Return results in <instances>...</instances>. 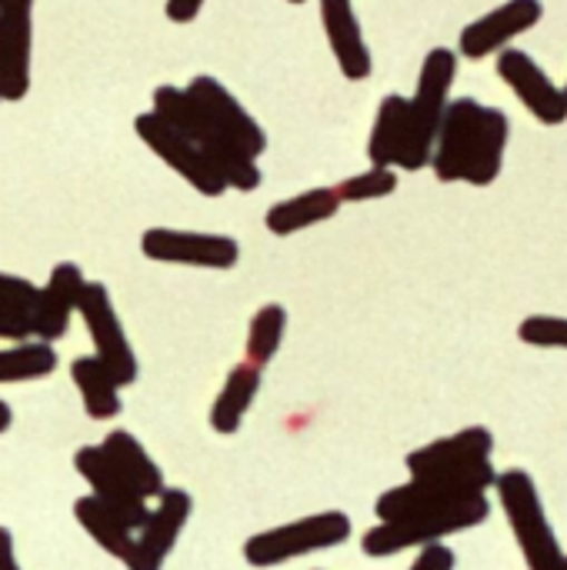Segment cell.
Wrapping results in <instances>:
<instances>
[{"mask_svg":"<svg viewBox=\"0 0 567 570\" xmlns=\"http://www.w3.org/2000/svg\"><path fill=\"white\" fill-rule=\"evenodd\" d=\"M57 371V351L47 341L23 337L0 347V384H27L43 381Z\"/></svg>","mask_w":567,"mask_h":570,"instance_id":"25","label":"cell"},{"mask_svg":"<svg viewBox=\"0 0 567 570\" xmlns=\"http://www.w3.org/2000/svg\"><path fill=\"white\" fill-rule=\"evenodd\" d=\"M495 451V434L488 428H465L451 438L431 441L418 451L408 454L404 468L411 478H428V474H448L471 468L478 461H491Z\"/></svg>","mask_w":567,"mask_h":570,"instance_id":"18","label":"cell"},{"mask_svg":"<svg viewBox=\"0 0 567 570\" xmlns=\"http://www.w3.org/2000/svg\"><path fill=\"white\" fill-rule=\"evenodd\" d=\"M518 337L531 347L567 351V317L555 314H531L518 324Z\"/></svg>","mask_w":567,"mask_h":570,"instance_id":"28","label":"cell"},{"mask_svg":"<svg viewBox=\"0 0 567 570\" xmlns=\"http://www.w3.org/2000/svg\"><path fill=\"white\" fill-rule=\"evenodd\" d=\"M341 204H364V200H381L398 190V174L394 167H368L364 174H354L341 180L338 187Z\"/></svg>","mask_w":567,"mask_h":570,"instance_id":"27","label":"cell"},{"mask_svg":"<svg viewBox=\"0 0 567 570\" xmlns=\"http://www.w3.org/2000/svg\"><path fill=\"white\" fill-rule=\"evenodd\" d=\"M561 90H565V97H567V83H565V87H561Z\"/></svg>","mask_w":567,"mask_h":570,"instance_id":"37","label":"cell"},{"mask_svg":"<svg viewBox=\"0 0 567 570\" xmlns=\"http://www.w3.org/2000/svg\"><path fill=\"white\" fill-rule=\"evenodd\" d=\"M157 117H164L170 127H177L184 137H190L204 154L207 160L217 167V174L224 177L227 190H241V194H251L261 187V167L254 157H247L244 150L231 147L211 124L207 117L201 114V107L190 100V94L184 87H174V83H164L154 90V107H150Z\"/></svg>","mask_w":567,"mask_h":570,"instance_id":"3","label":"cell"},{"mask_svg":"<svg viewBox=\"0 0 567 570\" xmlns=\"http://www.w3.org/2000/svg\"><path fill=\"white\" fill-rule=\"evenodd\" d=\"M140 250L147 261H157V264L204 267V271H231L241 261V244L234 237L204 234V230H177V227L144 230Z\"/></svg>","mask_w":567,"mask_h":570,"instance_id":"9","label":"cell"},{"mask_svg":"<svg viewBox=\"0 0 567 570\" xmlns=\"http://www.w3.org/2000/svg\"><path fill=\"white\" fill-rule=\"evenodd\" d=\"M284 334H287V311L281 304H264L251 317L247 344H244V361L264 371L277 357V351L284 344Z\"/></svg>","mask_w":567,"mask_h":570,"instance_id":"26","label":"cell"},{"mask_svg":"<svg viewBox=\"0 0 567 570\" xmlns=\"http://www.w3.org/2000/svg\"><path fill=\"white\" fill-rule=\"evenodd\" d=\"M338 210H341V197L334 187H311V190H301V194L274 204L264 214V227L274 237H291V234H301V230H311V227L331 220Z\"/></svg>","mask_w":567,"mask_h":570,"instance_id":"19","label":"cell"},{"mask_svg":"<svg viewBox=\"0 0 567 570\" xmlns=\"http://www.w3.org/2000/svg\"><path fill=\"white\" fill-rule=\"evenodd\" d=\"M74 518H77V524L84 528V534L104 551V554H110V558H117V561H127L130 558V548H134V531L120 521V518H114L97 498H77L74 501Z\"/></svg>","mask_w":567,"mask_h":570,"instance_id":"24","label":"cell"},{"mask_svg":"<svg viewBox=\"0 0 567 570\" xmlns=\"http://www.w3.org/2000/svg\"><path fill=\"white\" fill-rule=\"evenodd\" d=\"M545 17V3L541 0H505L501 7L481 13L478 20H471L461 37H458V53L465 60H485L501 53L505 47H511V40H518L521 33L535 30Z\"/></svg>","mask_w":567,"mask_h":570,"instance_id":"13","label":"cell"},{"mask_svg":"<svg viewBox=\"0 0 567 570\" xmlns=\"http://www.w3.org/2000/svg\"><path fill=\"white\" fill-rule=\"evenodd\" d=\"M454 80H458V50L451 47L428 50L421 73H418L414 97H408V130H404V147L398 157L401 170H421L431 164L434 137L451 104Z\"/></svg>","mask_w":567,"mask_h":570,"instance_id":"2","label":"cell"},{"mask_svg":"<svg viewBox=\"0 0 567 570\" xmlns=\"http://www.w3.org/2000/svg\"><path fill=\"white\" fill-rule=\"evenodd\" d=\"M491 518V498H475L468 504L448 508V511H421V514H408L398 521H378L364 538H361V551L374 561L404 554V551H421L428 544H441L451 534L471 531L478 524H485Z\"/></svg>","mask_w":567,"mask_h":570,"instance_id":"5","label":"cell"},{"mask_svg":"<svg viewBox=\"0 0 567 570\" xmlns=\"http://www.w3.org/2000/svg\"><path fill=\"white\" fill-rule=\"evenodd\" d=\"M33 297H37V284H30L27 277H17V274L0 271V304H7V307H17V311H27V314H30Z\"/></svg>","mask_w":567,"mask_h":570,"instance_id":"29","label":"cell"},{"mask_svg":"<svg viewBox=\"0 0 567 570\" xmlns=\"http://www.w3.org/2000/svg\"><path fill=\"white\" fill-rule=\"evenodd\" d=\"M70 381L77 387L80 404H84L90 421H114L124 411V404H120L124 387L114 381V374L94 354L70 361Z\"/></svg>","mask_w":567,"mask_h":570,"instance_id":"22","label":"cell"},{"mask_svg":"<svg viewBox=\"0 0 567 570\" xmlns=\"http://www.w3.org/2000/svg\"><path fill=\"white\" fill-rule=\"evenodd\" d=\"M321 27L331 43V53L348 80H368L374 70L371 47L364 40V27L358 20L354 0H317Z\"/></svg>","mask_w":567,"mask_h":570,"instance_id":"17","label":"cell"},{"mask_svg":"<svg viewBox=\"0 0 567 570\" xmlns=\"http://www.w3.org/2000/svg\"><path fill=\"white\" fill-rule=\"evenodd\" d=\"M87 277L74 261L57 264L47 281L37 287L33 307H30V337L57 344L60 337H67V327L77 314V301L84 291Z\"/></svg>","mask_w":567,"mask_h":570,"instance_id":"15","label":"cell"},{"mask_svg":"<svg viewBox=\"0 0 567 570\" xmlns=\"http://www.w3.org/2000/svg\"><path fill=\"white\" fill-rule=\"evenodd\" d=\"M257 394H261V367H254L247 361L234 364L227 381H224V387H221V394L211 404V414H207L211 431L224 434V438L237 434V428L244 424V417L254 407Z\"/></svg>","mask_w":567,"mask_h":570,"instance_id":"20","label":"cell"},{"mask_svg":"<svg viewBox=\"0 0 567 570\" xmlns=\"http://www.w3.org/2000/svg\"><path fill=\"white\" fill-rule=\"evenodd\" d=\"M495 491L515 531V541L528 561V570H567V554L561 551L558 534L545 514L535 478L521 468H511L495 478Z\"/></svg>","mask_w":567,"mask_h":570,"instance_id":"4","label":"cell"},{"mask_svg":"<svg viewBox=\"0 0 567 570\" xmlns=\"http://www.w3.org/2000/svg\"><path fill=\"white\" fill-rule=\"evenodd\" d=\"M77 314L94 341V357L114 374V381L120 387H130L137 384V374H140V364H137V354L127 341V331L120 324V314L110 301V291L100 284V281H87L84 291H80V301H77Z\"/></svg>","mask_w":567,"mask_h":570,"instance_id":"8","label":"cell"},{"mask_svg":"<svg viewBox=\"0 0 567 570\" xmlns=\"http://www.w3.org/2000/svg\"><path fill=\"white\" fill-rule=\"evenodd\" d=\"M23 337H30V314L0 304V341L10 344V341H23Z\"/></svg>","mask_w":567,"mask_h":570,"instance_id":"30","label":"cell"},{"mask_svg":"<svg viewBox=\"0 0 567 570\" xmlns=\"http://www.w3.org/2000/svg\"><path fill=\"white\" fill-rule=\"evenodd\" d=\"M204 3L207 0H167V20L170 23H194L197 17H201V10H204Z\"/></svg>","mask_w":567,"mask_h":570,"instance_id":"32","label":"cell"},{"mask_svg":"<svg viewBox=\"0 0 567 570\" xmlns=\"http://www.w3.org/2000/svg\"><path fill=\"white\" fill-rule=\"evenodd\" d=\"M404 130H408V97L388 94L378 104L374 127L368 137V160L371 167H398L401 147H404Z\"/></svg>","mask_w":567,"mask_h":570,"instance_id":"23","label":"cell"},{"mask_svg":"<svg viewBox=\"0 0 567 570\" xmlns=\"http://www.w3.org/2000/svg\"><path fill=\"white\" fill-rule=\"evenodd\" d=\"M194 501L180 488H164L157 498V508H150L147 521L134 531V548L130 558L124 561L127 570H160L170 551L177 548V538L184 534L190 521Z\"/></svg>","mask_w":567,"mask_h":570,"instance_id":"11","label":"cell"},{"mask_svg":"<svg viewBox=\"0 0 567 570\" xmlns=\"http://www.w3.org/2000/svg\"><path fill=\"white\" fill-rule=\"evenodd\" d=\"M30 57H33V0H0L3 100L17 104L30 94Z\"/></svg>","mask_w":567,"mask_h":570,"instance_id":"16","label":"cell"},{"mask_svg":"<svg viewBox=\"0 0 567 570\" xmlns=\"http://www.w3.org/2000/svg\"><path fill=\"white\" fill-rule=\"evenodd\" d=\"M287 3H307V0H287Z\"/></svg>","mask_w":567,"mask_h":570,"instance_id":"36","label":"cell"},{"mask_svg":"<svg viewBox=\"0 0 567 570\" xmlns=\"http://www.w3.org/2000/svg\"><path fill=\"white\" fill-rule=\"evenodd\" d=\"M508 140L511 120L501 107L481 104L475 97H458L444 110L428 167L441 184L488 187L501 177Z\"/></svg>","mask_w":567,"mask_h":570,"instance_id":"1","label":"cell"},{"mask_svg":"<svg viewBox=\"0 0 567 570\" xmlns=\"http://www.w3.org/2000/svg\"><path fill=\"white\" fill-rule=\"evenodd\" d=\"M495 57H498V77L528 107V114L545 127H561L567 120V97L548 77V70L528 50H518V47H505Z\"/></svg>","mask_w":567,"mask_h":570,"instance_id":"12","label":"cell"},{"mask_svg":"<svg viewBox=\"0 0 567 570\" xmlns=\"http://www.w3.org/2000/svg\"><path fill=\"white\" fill-rule=\"evenodd\" d=\"M134 134L144 140V147L157 160H164V167H170L180 180H187L201 197H224L227 194V184L217 174V167L207 160V154L190 137H184L177 127H170L164 117H157L154 110L134 117Z\"/></svg>","mask_w":567,"mask_h":570,"instance_id":"7","label":"cell"},{"mask_svg":"<svg viewBox=\"0 0 567 570\" xmlns=\"http://www.w3.org/2000/svg\"><path fill=\"white\" fill-rule=\"evenodd\" d=\"M0 104H3V70H0Z\"/></svg>","mask_w":567,"mask_h":570,"instance_id":"35","label":"cell"},{"mask_svg":"<svg viewBox=\"0 0 567 570\" xmlns=\"http://www.w3.org/2000/svg\"><path fill=\"white\" fill-rule=\"evenodd\" d=\"M184 90H187L190 100L201 107V114L207 117V124H211L231 147L244 150V154L254 157V160L267 150V134H264V127L254 120V114H251V110H247V107H244L217 77L201 73V77H194Z\"/></svg>","mask_w":567,"mask_h":570,"instance_id":"10","label":"cell"},{"mask_svg":"<svg viewBox=\"0 0 567 570\" xmlns=\"http://www.w3.org/2000/svg\"><path fill=\"white\" fill-rule=\"evenodd\" d=\"M74 471L87 481L90 488V498H97L114 518H120L130 531H137L150 508H147V498L137 494V488L110 464V458L104 454L100 444H90V448H80L74 454Z\"/></svg>","mask_w":567,"mask_h":570,"instance_id":"14","label":"cell"},{"mask_svg":"<svg viewBox=\"0 0 567 570\" xmlns=\"http://www.w3.org/2000/svg\"><path fill=\"white\" fill-rule=\"evenodd\" d=\"M100 448L110 458V464L137 488L140 498L157 501L164 494V474H160V468L154 464V458L147 454V448L130 431H110L100 441Z\"/></svg>","mask_w":567,"mask_h":570,"instance_id":"21","label":"cell"},{"mask_svg":"<svg viewBox=\"0 0 567 570\" xmlns=\"http://www.w3.org/2000/svg\"><path fill=\"white\" fill-rule=\"evenodd\" d=\"M351 531H354V524L344 511L311 514V518L261 531L251 541H244V561L251 568H281L287 561L341 548L351 538Z\"/></svg>","mask_w":567,"mask_h":570,"instance_id":"6","label":"cell"},{"mask_svg":"<svg viewBox=\"0 0 567 570\" xmlns=\"http://www.w3.org/2000/svg\"><path fill=\"white\" fill-rule=\"evenodd\" d=\"M0 570H20L17 551H13V534L7 528H0Z\"/></svg>","mask_w":567,"mask_h":570,"instance_id":"33","label":"cell"},{"mask_svg":"<svg viewBox=\"0 0 567 570\" xmlns=\"http://www.w3.org/2000/svg\"><path fill=\"white\" fill-rule=\"evenodd\" d=\"M10 424H13V411H10V404L0 397V434H7V431H10Z\"/></svg>","mask_w":567,"mask_h":570,"instance_id":"34","label":"cell"},{"mask_svg":"<svg viewBox=\"0 0 567 570\" xmlns=\"http://www.w3.org/2000/svg\"><path fill=\"white\" fill-rule=\"evenodd\" d=\"M454 564H458L454 551L441 541V544L421 548V554H418V561L411 564V570H454Z\"/></svg>","mask_w":567,"mask_h":570,"instance_id":"31","label":"cell"}]
</instances>
